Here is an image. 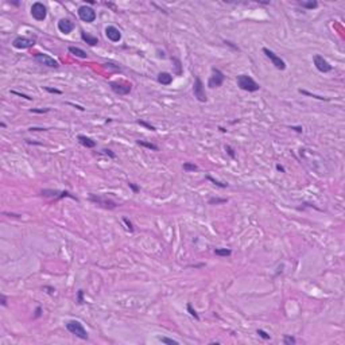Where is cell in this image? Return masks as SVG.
<instances>
[{
  "instance_id": "1",
  "label": "cell",
  "mask_w": 345,
  "mask_h": 345,
  "mask_svg": "<svg viewBox=\"0 0 345 345\" xmlns=\"http://www.w3.org/2000/svg\"><path fill=\"white\" fill-rule=\"evenodd\" d=\"M236 82H237V86L240 89L245 90V92H258L260 89V85L251 76H248V74H240V76H237Z\"/></svg>"
},
{
  "instance_id": "2",
  "label": "cell",
  "mask_w": 345,
  "mask_h": 345,
  "mask_svg": "<svg viewBox=\"0 0 345 345\" xmlns=\"http://www.w3.org/2000/svg\"><path fill=\"white\" fill-rule=\"evenodd\" d=\"M65 326H66V329H68L72 334H74V336L78 337V338H81V340H88V338H89L86 329L84 328V325H82L80 321L70 320V321H68V322L65 323Z\"/></svg>"
},
{
  "instance_id": "3",
  "label": "cell",
  "mask_w": 345,
  "mask_h": 345,
  "mask_svg": "<svg viewBox=\"0 0 345 345\" xmlns=\"http://www.w3.org/2000/svg\"><path fill=\"white\" fill-rule=\"evenodd\" d=\"M193 93H194V97H196L200 103H206L208 97H206V93H205L204 82L201 81V78H200L198 76H196V78H194Z\"/></svg>"
},
{
  "instance_id": "4",
  "label": "cell",
  "mask_w": 345,
  "mask_h": 345,
  "mask_svg": "<svg viewBox=\"0 0 345 345\" xmlns=\"http://www.w3.org/2000/svg\"><path fill=\"white\" fill-rule=\"evenodd\" d=\"M31 15H33V18L35 20H38V22L45 20L47 16L46 6H45L43 3H41V1H35V3L31 6Z\"/></svg>"
},
{
  "instance_id": "5",
  "label": "cell",
  "mask_w": 345,
  "mask_h": 345,
  "mask_svg": "<svg viewBox=\"0 0 345 345\" xmlns=\"http://www.w3.org/2000/svg\"><path fill=\"white\" fill-rule=\"evenodd\" d=\"M78 18L85 23H92L96 20L97 15H96V11L92 8V7L81 6L78 8Z\"/></svg>"
},
{
  "instance_id": "6",
  "label": "cell",
  "mask_w": 345,
  "mask_h": 345,
  "mask_svg": "<svg viewBox=\"0 0 345 345\" xmlns=\"http://www.w3.org/2000/svg\"><path fill=\"white\" fill-rule=\"evenodd\" d=\"M34 60L37 61V63H39V65H42V66H47V68L57 69L58 66H60V63H58L57 60H54L53 57H50V55H47V54H42V53H38V54L34 55Z\"/></svg>"
},
{
  "instance_id": "7",
  "label": "cell",
  "mask_w": 345,
  "mask_h": 345,
  "mask_svg": "<svg viewBox=\"0 0 345 345\" xmlns=\"http://www.w3.org/2000/svg\"><path fill=\"white\" fill-rule=\"evenodd\" d=\"M263 53L266 54V57L268 58L270 61H271L272 65H274L275 68L278 69V70H285V69H286V62L279 57V55L275 54L272 50L267 49V47H263Z\"/></svg>"
},
{
  "instance_id": "8",
  "label": "cell",
  "mask_w": 345,
  "mask_h": 345,
  "mask_svg": "<svg viewBox=\"0 0 345 345\" xmlns=\"http://www.w3.org/2000/svg\"><path fill=\"white\" fill-rule=\"evenodd\" d=\"M224 80H225V76L224 73L220 70V69H212V76H210L209 81H208V86L209 88H218L224 84Z\"/></svg>"
},
{
  "instance_id": "9",
  "label": "cell",
  "mask_w": 345,
  "mask_h": 345,
  "mask_svg": "<svg viewBox=\"0 0 345 345\" xmlns=\"http://www.w3.org/2000/svg\"><path fill=\"white\" fill-rule=\"evenodd\" d=\"M35 45V39L34 38H28V37H16V38L12 41V46L15 49H20V50H25V49H30Z\"/></svg>"
},
{
  "instance_id": "10",
  "label": "cell",
  "mask_w": 345,
  "mask_h": 345,
  "mask_svg": "<svg viewBox=\"0 0 345 345\" xmlns=\"http://www.w3.org/2000/svg\"><path fill=\"white\" fill-rule=\"evenodd\" d=\"M313 62H314L317 70L321 72V73H328V72H330L332 69H333V66H332L330 63H329L328 61H326L325 58H323L322 55H320V54H315L314 57H313Z\"/></svg>"
},
{
  "instance_id": "11",
  "label": "cell",
  "mask_w": 345,
  "mask_h": 345,
  "mask_svg": "<svg viewBox=\"0 0 345 345\" xmlns=\"http://www.w3.org/2000/svg\"><path fill=\"white\" fill-rule=\"evenodd\" d=\"M89 200H90L92 202H95V204L101 205V206L107 208V209H115V208L117 206V204H116L115 201H112V200L104 198V197H100V196L96 197L95 194H90V196H89Z\"/></svg>"
},
{
  "instance_id": "12",
  "label": "cell",
  "mask_w": 345,
  "mask_h": 345,
  "mask_svg": "<svg viewBox=\"0 0 345 345\" xmlns=\"http://www.w3.org/2000/svg\"><path fill=\"white\" fill-rule=\"evenodd\" d=\"M112 92L119 96H125L131 92V85L130 84H121V82H109Z\"/></svg>"
},
{
  "instance_id": "13",
  "label": "cell",
  "mask_w": 345,
  "mask_h": 345,
  "mask_svg": "<svg viewBox=\"0 0 345 345\" xmlns=\"http://www.w3.org/2000/svg\"><path fill=\"white\" fill-rule=\"evenodd\" d=\"M105 35L112 42H120V39H121V33L115 26H108L105 28Z\"/></svg>"
},
{
  "instance_id": "14",
  "label": "cell",
  "mask_w": 345,
  "mask_h": 345,
  "mask_svg": "<svg viewBox=\"0 0 345 345\" xmlns=\"http://www.w3.org/2000/svg\"><path fill=\"white\" fill-rule=\"evenodd\" d=\"M58 30L62 34H70L74 30V23L69 19H61L58 22Z\"/></svg>"
},
{
  "instance_id": "15",
  "label": "cell",
  "mask_w": 345,
  "mask_h": 345,
  "mask_svg": "<svg viewBox=\"0 0 345 345\" xmlns=\"http://www.w3.org/2000/svg\"><path fill=\"white\" fill-rule=\"evenodd\" d=\"M81 39L84 42H86L89 46H96V45L98 43V39H97V37H95V35H92V34H88V33H85L84 30L81 31Z\"/></svg>"
},
{
  "instance_id": "16",
  "label": "cell",
  "mask_w": 345,
  "mask_h": 345,
  "mask_svg": "<svg viewBox=\"0 0 345 345\" xmlns=\"http://www.w3.org/2000/svg\"><path fill=\"white\" fill-rule=\"evenodd\" d=\"M156 80H158V82L162 85H170L171 82H173V76H171L170 73H167V72H162V73L158 74Z\"/></svg>"
},
{
  "instance_id": "17",
  "label": "cell",
  "mask_w": 345,
  "mask_h": 345,
  "mask_svg": "<svg viewBox=\"0 0 345 345\" xmlns=\"http://www.w3.org/2000/svg\"><path fill=\"white\" fill-rule=\"evenodd\" d=\"M78 142H80V143H81L84 147H86V148H93V147H96V142L92 140L90 138H88V136L80 135V136H78Z\"/></svg>"
},
{
  "instance_id": "18",
  "label": "cell",
  "mask_w": 345,
  "mask_h": 345,
  "mask_svg": "<svg viewBox=\"0 0 345 345\" xmlns=\"http://www.w3.org/2000/svg\"><path fill=\"white\" fill-rule=\"evenodd\" d=\"M69 53L76 55V57H78V58H86L88 57V54L84 51V50L80 49V47H76V46H69Z\"/></svg>"
},
{
  "instance_id": "19",
  "label": "cell",
  "mask_w": 345,
  "mask_h": 345,
  "mask_svg": "<svg viewBox=\"0 0 345 345\" xmlns=\"http://www.w3.org/2000/svg\"><path fill=\"white\" fill-rule=\"evenodd\" d=\"M136 143H138L139 146H142V147H146V148L152 150V151H158V150H159V147H158L156 144H154V143H148V142H144V140H138Z\"/></svg>"
},
{
  "instance_id": "20",
  "label": "cell",
  "mask_w": 345,
  "mask_h": 345,
  "mask_svg": "<svg viewBox=\"0 0 345 345\" xmlns=\"http://www.w3.org/2000/svg\"><path fill=\"white\" fill-rule=\"evenodd\" d=\"M299 6L303 7V8H306V10H314V8H317L318 3L315 1V0H311V1H301Z\"/></svg>"
},
{
  "instance_id": "21",
  "label": "cell",
  "mask_w": 345,
  "mask_h": 345,
  "mask_svg": "<svg viewBox=\"0 0 345 345\" xmlns=\"http://www.w3.org/2000/svg\"><path fill=\"white\" fill-rule=\"evenodd\" d=\"M183 170H185L186 173L197 171V170H198V166L194 165V163H190V162H185V163H183Z\"/></svg>"
},
{
  "instance_id": "22",
  "label": "cell",
  "mask_w": 345,
  "mask_h": 345,
  "mask_svg": "<svg viewBox=\"0 0 345 345\" xmlns=\"http://www.w3.org/2000/svg\"><path fill=\"white\" fill-rule=\"evenodd\" d=\"M215 253L217 256H229L232 253V251L228 250V248H216Z\"/></svg>"
},
{
  "instance_id": "23",
  "label": "cell",
  "mask_w": 345,
  "mask_h": 345,
  "mask_svg": "<svg viewBox=\"0 0 345 345\" xmlns=\"http://www.w3.org/2000/svg\"><path fill=\"white\" fill-rule=\"evenodd\" d=\"M206 180L208 181H210V182L213 183V185H216V186H218V188H223V189H225V188H228V183H225V182H220V181H217V180H215V178H212L210 175H208L206 177Z\"/></svg>"
},
{
  "instance_id": "24",
  "label": "cell",
  "mask_w": 345,
  "mask_h": 345,
  "mask_svg": "<svg viewBox=\"0 0 345 345\" xmlns=\"http://www.w3.org/2000/svg\"><path fill=\"white\" fill-rule=\"evenodd\" d=\"M158 340H159L162 344H170V345H178V344H180L177 340L168 338V337H158Z\"/></svg>"
},
{
  "instance_id": "25",
  "label": "cell",
  "mask_w": 345,
  "mask_h": 345,
  "mask_svg": "<svg viewBox=\"0 0 345 345\" xmlns=\"http://www.w3.org/2000/svg\"><path fill=\"white\" fill-rule=\"evenodd\" d=\"M61 192L58 190H50V189H45L42 190V196H50V197H58Z\"/></svg>"
},
{
  "instance_id": "26",
  "label": "cell",
  "mask_w": 345,
  "mask_h": 345,
  "mask_svg": "<svg viewBox=\"0 0 345 345\" xmlns=\"http://www.w3.org/2000/svg\"><path fill=\"white\" fill-rule=\"evenodd\" d=\"M297 342V340H295V337H293V336H288V334H286L285 337H283V344L285 345H294Z\"/></svg>"
},
{
  "instance_id": "27",
  "label": "cell",
  "mask_w": 345,
  "mask_h": 345,
  "mask_svg": "<svg viewBox=\"0 0 345 345\" xmlns=\"http://www.w3.org/2000/svg\"><path fill=\"white\" fill-rule=\"evenodd\" d=\"M225 202H228L227 198H216V197L209 198V205H218V204H225Z\"/></svg>"
},
{
  "instance_id": "28",
  "label": "cell",
  "mask_w": 345,
  "mask_h": 345,
  "mask_svg": "<svg viewBox=\"0 0 345 345\" xmlns=\"http://www.w3.org/2000/svg\"><path fill=\"white\" fill-rule=\"evenodd\" d=\"M299 93H302V95H306V96H310V97L318 98V100H323V101H328V100H329V98H326V97H322V96H315V95H313V93L307 92V90H302V89H299Z\"/></svg>"
},
{
  "instance_id": "29",
  "label": "cell",
  "mask_w": 345,
  "mask_h": 345,
  "mask_svg": "<svg viewBox=\"0 0 345 345\" xmlns=\"http://www.w3.org/2000/svg\"><path fill=\"white\" fill-rule=\"evenodd\" d=\"M186 309H188L189 314H190L192 317H194V318H196V320H200V315H198V313H197L196 310L193 309V306H192L190 303H188V306H186Z\"/></svg>"
},
{
  "instance_id": "30",
  "label": "cell",
  "mask_w": 345,
  "mask_h": 345,
  "mask_svg": "<svg viewBox=\"0 0 345 345\" xmlns=\"http://www.w3.org/2000/svg\"><path fill=\"white\" fill-rule=\"evenodd\" d=\"M256 333H258L263 340H270V338H271V336H270L267 332H264L263 329H258V330H256Z\"/></svg>"
},
{
  "instance_id": "31",
  "label": "cell",
  "mask_w": 345,
  "mask_h": 345,
  "mask_svg": "<svg viewBox=\"0 0 345 345\" xmlns=\"http://www.w3.org/2000/svg\"><path fill=\"white\" fill-rule=\"evenodd\" d=\"M123 223L125 224V228H127V231H128V232H133V225H132V223H131V221L128 220L127 217L123 218Z\"/></svg>"
},
{
  "instance_id": "32",
  "label": "cell",
  "mask_w": 345,
  "mask_h": 345,
  "mask_svg": "<svg viewBox=\"0 0 345 345\" xmlns=\"http://www.w3.org/2000/svg\"><path fill=\"white\" fill-rule=\"evenodd\" d=\"M84 290H78L77 291V303L78 305H82L84 303Z\"/></svg>"
},
{
  "instance_id": "33",
  "label": "cell",
  "mask_w": 345,
  "mask_h": 345,
  "mask_svg": "<svg viewBox=\"0 0 345 345\" xmlns=\"http://www.w3.org/2000/svg\"><path fill=\"white\" fill-rule=\"evenodd\" d=\"M138 124H140V125H143V127H146V128H148V130H151V131H155V127L154 125H151V124H148L147 121H144V120H138Z\"/></svg>"
},
{
  "instance_id": "34",
  "label": "cell",
  "mask_w": 345,
  "mask_h": 345,
  "mask_svg": "<svg viewBox=\"0 0 345 345\" xmlns=\"http://www.w3.org/2000/svg\"><path fill=\"white\" fill-rule=\"evenodd\" d=\"M101 154H104V155H108V156L111 158V159H115V158H116V154H115V152H112L111 150H108V148H104L103 151H101Z\"/></svg>"
},
{
  "instance_id": "35",
  "label": "cell",
  "mask_w": 345,
  "mask_h": 345,
  "mask_svg": "<svg viewBox=\"0 0 345 345\" xmlns=\"http://www.w3.org/2000/svg\"><path fill=\"white\" fill-rule=\"evenodd\" d=\"M49 111H50L49 108H39V109L33 108V109H30V112H33V113H46V112H49Z\"/></svg>"
},
{
  "instance_id": "36",
  "label": "cell",
  "mask_w": 345,
  "mask_h": 345,
  "mask_svg": "<svg viewBox=\"0 0 345 345\" xmlns=\"http://www.w3.org/2000/svg\"><path fill=\"white\" fill-rule=\"evenodd\" d=\"M225 151L228 152V155L232 158V159H235V156H236V155H235V150L232 148L231 146H225Z\"/></svg>"
},
{
  "instance_id": "37",
  "label": "cell",
  "mask_w": 345,
  "mask_h": 345,
  "mask_svg": "<svg viewBox=\"0 0 345 345\" xmlns=\"http://www.w3.org/2000/svg\"><path fill=\"white\" fill-rule=\"evenodd\" d=\"M11 93H12V95L19 96V97L26 98V100H33V97H30V96H27V95H23V93H20V92H16V90H11Z\"/></svg>"
},
{
  "instance_id": "38",
  "label": "cell",
  "mask_w": 345,
  "mask_h": 345,
  "mask_svg": "<svg viewBox=\"0 0 345 345\" xmlns=\"http://www.w3.org/2000/svg\"><path fill=\"white\" fill-rule=\"evenodd\" d=\"M173 61L175 62V66H177V74H181L182 70H181V61L178 58H173Z\"/></svg>"
},
{
  "instance_id": "39",
  "label": "cell",
  "mask_w": 345,
  "mask_h": 345,
  "mask_svg": "<svg viewBox=\"0 0 345 345\" xmlns=\"http://www.w3.org/2000/svg\"><path fill=\"white\" fill-rule=\"evenodd\" d=\"M45 90H47V92H50V93H55V95H61V90H58V89H54V88H49V86H45L43 88Z\"/></svg>"
},
{
  "instance_id": "40",
  "label": "cell",
  "mask_w": 345,
  "mask_h": 345,
  "mask_svg": "<svg viewBox=\"0 0 345 345\" xmlns=\"http://www.w3.org/2000/svg\"><path fill=\"white\" fill-rule=\"evenodd\" d=\"M41 315H42V307H41V306H37L35 314H34V318H39Z\"/></svg>"
},
{
  "instance_id": "41",
  "label": "cell",
  "mask_w": 345,
  "mask_h": 345,
  "mask_svg": "<svg viewBox=\"0 0 345 345\" xmlns=\"http://www.w3.org/2000/svg\"><path fill=\"white\" fill-rule=\"evenodd\" d=\"M128 186H130V188L132 189V192H133V193H138V192H139V186H136L135 183H132V182H128Z\"/></svg>"
},
{
  "instance_id": "42",
  "label": "cell",
  "mask_w": 345,
  "mask_h": 345,
  "mask_svg": "<svg viewBox=\"0 0 345 345\" xmlns=\"http://www.w3.org/2000/svg\"><path fill=\"white\" fill-rule=\"evenodd\" d=\"M43 290H47V293L51 294V295H53V294H55V288H54V287H50V286H45Z\"/></svg>"
},
{
  "instance_id": "43",
  "label": "cell",
  "mask_w": 345,
  "mask_h": 345,
  "mask_svg": "<svg viewBox=\"0 0 345 345\" xmlns=\"http://www.w3.org/2000/svg\"><path fill=\"white\" fill-rule=\"evenodd\" d=\"M0 302H1V305H3V306H7V297L4 295V294H1V295H0Z\"/></svg>"
},
{
  "instance_id": "44",
  "label": "cell",
  "mask_w": 345,
  "mask_h": 345,
  "mask_svg": "<svg viewBox=\"0 0 345 345\" xmlns=\"http://www.w3.org/2000/svg\"><path fill=\"white\" fill-rule=\"evenodd\" d=\"M28 131H47V128H42V127H31V128H28Z\"/></svg>"
},
{
  "instance_id": "45",
  "label": "cell",
  "mask_w": 345,
  "mask_h": 345,
  "mask_svg": "<svg viewBox=\"0 0 345 345\" xmlns=\"http://www.w3.org/2000/svg\"><path fill=\"white\" fill-rule=\"evenodd\" d=\"M104 65H105L107 68H113V69H116V70H120V68H119V66L113 65V63H111V62H107V63H104Z\"/></svg>"
},
{
  "instance_id": "46",
  "label": "cell",
  "mask_w": 345,
  "mask_h": 345,
  "mask_svg": "<svg viewBox=\"0 0 345 345\" xmlns=\"http://www.w3.org/2000/svg\"><path fill=\"white\" fill-rule=\"evenodd\" d=\"M290 128H291V130H294V131H297V132H299V133H302V131H303V130H302V127H294V125H291Z\"/></svg>"
},
{
  "instance_id": "47",
  "label": "cell",
  "mask_w": 345,
  "mask_h": 345,
  "mask_svg": "<svg viewBox=\"0 0 345 345\" xmlns=\"http://www.w3.org/2000/svg\"><path fill=\"white\" fill-rule=\"evenodd\" d=\"M225 45H228V46L233 47L235 50H239V47H237V46H235V45H232V42H227V41H225Z\"/></svg>"
},
{
  "instance_id": "48",
  "label": "cell",
  "mask_w": 345,
  "mask_h": 345,
  "mask_svg": "<svg viewBox=\"0 0 345 345\" xmlns=\"http://www.w3.org/2000/svg\"><path fill=\"white\" fill-rule=\"evenodd\" d=\"M276 170H278V171H282V173H285V167H283V166H280V165H276Z\"/></svg>"
},
{
  "instance_id": "49",
  "label": "cell",
  "mask_w": 345,
  "mask_h": 345,
  "mask_svg": "<svg viewBox=\"0 0 345 345\" xmlns=\"http://www.w3.org/2000/svg\"><path fill=\"white\" fill-rule=\"evenodd\" d=\"M10 3H12V4H14V6H19V4H20L19 1H10Z\"/></svg>"
},
{
  "instance_id": "50",
  "label": "cell",
  "mask_w": 345,
  "mask_h": 345,
  "mask_svg": "<svg viewBox=\"0 0 345 345\" xmlns=\"http://www.w3.org/2000/svg\"><path fill=\"white\" fill-rule=\"evenodd\" d=\"M0 127H1V128H6V123L1 121V123H0Z\"/></svg>"
}]
</instances>
